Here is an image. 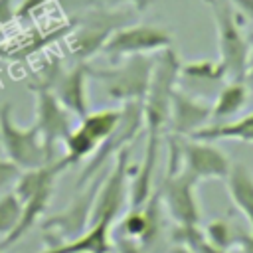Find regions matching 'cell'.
Returning <instances> with one entry per match:
<instances>
[{"label": "cell", "mask_w": 253, "mask_h": 253, "mask_svg": "<svg viewBox=\"0 0 253 253\" xmlns=\"http://www.w3.org/2000/svg\"><path fill=\"white\" fill-rule=\"evenodd\" d=\"M180 59L174 47H168L160 51L156 57L152 79L148 85V93L142 101L144 111V130H146V144H144V156L138 168H132V182H130V194L128 204L130 208L142 206L150 194H152V180L158 164V146L164 130L168 128L170 121V109H172V95L178 87L180 77Z\"/></svg>", "instance_id": "cell-1"}, {"label": "cell", "mask_w": 253, "mask_h": 253, "mask_svg": "<svg viewBox=\"0 0 253 253\" xmlns=\"http://www.w3.org/2000/svg\"><path fill=\"white\" fill-rule=\"evenodd\" d=\"M211 8L215 34H217V53L227 81H243L251 51V42L247 40L241 24L239 12L229 0H206Z\"/></svg>", "instance_id": "cell-2"}, {"label": "cell", "mask_w": 253, "mask_h": 253, "mask_svg": "<svg viewBox=\"0 0 253 253\" xmlns=\"http://www.w3.org/2000/svg\"><path fill=\"white\" fill-rule=\"evenodd\" d=\"M156 57L150 55H132L113 67H91L89 77L103 83L107 97L119 103L126 101H144L148 85L152 79Z\"/></svg>", "instance_id": "cell-3"}, {"label": "cell", "mask_w": 253, "mask_h": 253, "mask_svg": "<svg viewBox=\"0 0 253 253\" xmlns=\"http://www.w3.org/2000/svg\"><path fill=\"white\" fill-rule=\"evenodd\" d=\"M126 12L115 8L109 10V6H97L83 12L75 18V28L67 36L69 51L73 53V57H77V61H89L103 49L111 34L126 24Z\"/></svg>", "instance_id": "cell-4"}, {"label": "cell", "mask_w": 253, "mask_h": 253, "mask_svg": "<svg viewBox=\"0 0 253 253\" xmlns=\"http://www.w3.org/2000/svg\"><path fill=\"white\" fill-rule=\"evenodd\" d=\"M0 142L6 158L18 164L22 170L38 168L53 160L43 144L40 128L36 125L20 126L12 117L10 103H4L0 107Z\"/></svg>", "instance_id": "cell-5"}, {"label": "cell", "mask_w": 253, "mask_h": 253, "mask_svg": "<svg viewBox=\"0 0 253 253\" xmlns=\"http://www.w3.org/2000/svg\"><path fill=\"white\" fill-rule=\"evenodd\" d=\"M144 128V111H142V101H126L121 107V117L117 126L113 128V132L99 144V148L93 152V156L89 158V162L85 164V168L81 170L79 178H77V188L85 186L87 182H91L99 170L111 160L115 158L123 148H128L130 142L142 132Z\"/></svg>", "instance_id": "cell-6"}, {"label": "cell", "mask_w": 253, "mask_h": 253, "mask_svg": "<svg viewBox=\"0 0 253 253\" xmlns=\"http://www.w3.org/2000/svg\"><path fill=\"white\" fill-rule=\"evenodd\" d=\"M172 34L154 24H132L121 26L111 34L107 43L103 45L101 53L111 61L119 63L132 55H148L154 51H164L172 47Z\"/></svg>", "instance_id": "cell-7"}, {"label": "cell", "mask_w": 253, "mask_h": 253, "mask_svg": "<svg viewBox=\"0 0 253 253\" xmlns=\"http://www.w3.org/2000/svg\"><path fill=\"white\" fill-rule=\"evenodd\" d=\"M103 182V176H95L91 182L81 186V190L73 196L69 206L42 221V229L45 231L49 245L73 239L81 235L89 225H91V215H93V206L95 198L99 192V186Z\"/></svg>", "instance_id": "cell-8"}, {"label": "cell", "mask_w": 253, "mask_h": 253, "mask_svg": "<svg viewBox=\"0 0 253 253\" xmlns=\"http://www.w3.org/2000/svg\"><path fill=\"white\" fill-rule=\"evenodd\" d=\"M196 188L198 180L182 166L176 172H166L158 186L164 210L180 227L200 225V202L196 198Z\"/></svg>", "instance_id": "cell-9"}, {"label": "cell", "mask_w": 253, "mask_h": 253, "mask_svg": "<svg viewBox=\"0 0 253 253\" xmlns=\"http://www.w3.org/2000/svg\"><path fill=\"white\" fill-rule=\"evenodd\" d=\"M128 158H130V146L123 148L115 156L113 168L103 176V182H101L97 198H95L91 223H95V221L113 223L119 217V213L123 211V208L128 200V194H130L128 174L132 172V168H130Z\"/></svg>", "instance_id": "cell-10"}, {"label": "cell", "mask_w": 253, "mask_h": 253, "mask_svg": "<svg viewBox=\"0 0 253 253\" xmlns=\"http://www.w3.org/2000/svg\"><path fill=\"white\" fill-rule=\"evenodd\" d=\"M32 89L36 93V123L34 125L40 128L43 144L47 152L53 156L55 144L63 142L67 134L71 132V121H69L71 113L59 103V99L47 85L38 83Z\"/></svg>", "instance_id": "cell-11"}, {"label": "cell", "mask_w": 253, "mask_h": 253, "mask_svg": "<svg viewBox=\"0 0 253 253\" xmlns=\"http://www.w3.org/2000/svg\"><path fill=\"white\" fill-rule=\"evenodd\" d=\"M87 81H89V65L87 61H79L71 69L55 67V71L47 73V77H43L40 83L47 85L71 115L83 119L89 113Z\"/></svg>", "instance_id": "cell-12"}, {"label": "cell", "mask_w": 253, "mask_h": 253, "mask_svg": "<svg viewBox=\"0 0 253 253\" xmlns=\"http://www.w3.org/2000/svg\"><path fill=\"white\" fill-rule=\"evenodd\" d=\"M180 154H182V168H186L198 182L219 180L229 174L231 162L227 154L210 140L180 138Z\"/></svg>", "instance_id": "cell-13"}, {"label": "cell", "mask_w": 253, "mask_h": 253, "mask_svg": "<svg viewBox=\"0 0 253 253\" xmlns=\"http://www.w3.org/2000/svg\"><path fill=\"white\" fill-rule=\"evenodd\" d=\"M210 119H211V105L208 101L198 99L176 87L172 95V109H170V121H168L170 134L178 138L192 136L194 132L204 128Z\"/></svg>", "instance_id": "cell-14"}, {"label": "cell", "mask_w": 253, "mask_h": 253, "mask_svg": "<svg viewBox=\"0 0 253 253\" xmlns=\"http://www.w3.org/2000/svg\"><path fill=\"white\" fill-rule=\"evenodd\" d=\"M111 225L109 221H95L91 223L81 235L51 243L42 253H113V239H111Z\"/></svg>", "instance_id": "cell-15"}, {"label": "cell", "mask_w": 253, "mask_h": 253, "mask_svg": "<svg viewBox=\"0 0 253 253\" xmlns=\"http://www.w3.org/2000/svg\"><path fill=\"white\" fill-rule=\"evenodd\" d=\"M53 186H55V184L45 186V188L38 190L34 196H30L28 200L22 202V215H20V221H18V225L14 227V231H12L4 241H0V249H2V251L14 247V245L38 223V219L43 215V211L47 210V206H49V202H51Z\"/></svg>", "instance_id": "cell-16"}, {"label": "cell", "mask_w": 253, "mask_h": 253, "mask_svg": "<svg viewBox=\"0 0 253 253\" xmlns=\"http://www.w3.org/2000/svg\"><path fill=\"white\" fill-rule=\"evenodd\" d=\"M225 180L233 206L239 210V213L245 217L253 231V174L243 162H235L231 164Z\"/></svg>", "instance_id": "cell-17"}, {"label": "cell", "mask_w": 253, "mask_h": 253, "mask_svg": "<svg viewBox=\"0 0 253 253\" xmlns=\"http://www.w3.org/2000/svg\"><path fill=\"white\" fill-rule=\"evenodd\" d=\"M190 138L198 140H239V142H251L253 144V113H247L235 121L227 123H211L194 132Z\"/></svg>", "instance_id": "cell-18"}, {"label": "cell", "mask_w": 253, "mask_h": 253, "mask_svg": "<svg viewBox=\"0 0 253 253\" xmlns=\"http://www.w3.org/2000/svg\"><path fill=\"white\" fill-rule=\"evenodd\" d=\"M247 97H249V87L245 81H227V85L217 93L211 105L213 123H221L223 119L237 115L245 107Z\"/></svg>", "instance_id": "cell-19"}, {"label": "cell", "mask_w": 253, "mask_h": 253, "mask_svg": "<svg viewBox=\"0 0 253 253\" xmlns=\"http://www.w3.org/2000/svg\"><path fill=\"white\" fill-rule=\"evenodd\" d=\"M119 117H121V109H101L95 113H87L81 119L79 128L85 134H89L97 144H101L117 126Z\"/></svg>", "instance_id": "cell-20"}, {"label": "cell", "mask_w": 253, "mask_h": 253, "mask_svg": "<svg viewBox=\"0 0 253 253\" xmlns=\"http://www.w3.org/2000/svg\"><path fill=\"white\" fill-rule=\"evenodd\" d=\"M172 239L176 243L186 245L192 253H229V251H223V249L215 247L213 243H210L206 233L200 229V225H188V227L176 225Z\"/></svg>", "instance_id": "cell-21"}, {"label": "cell", "mask_w": 253, "mask_h": 253, "mask_svg": "<svg viewBox=\"0 0 253 253\" xmlns=\"http://www.w3.org/2000/svg\"><path fill=\"white\" fill-rule=\"evenodd\" d=\"M180 77H188L192 81H221V79H225V73H223V67L219 61L200 59V61H192V63H182Z\"/></svg>", "instance_id": "cell-22"}, {"label": "cell", "mask_w": 253, "mask_h": 253, "mask_svg": "<svg viewBox=\"0 0 253 253\" xmlns=\"http://www.w3.org/2000/svg\"><path fill=\"white\" fill-rule=\"evenodd\" d=\"M20 215H22V200L14 192L2 194L0 196V241H4L14 231V227L20 221Z\"/></svg>", "instance_id": "cell-23"}, {"label": "cell", "mask_w": 253, "mask_h": 253, "mask_svg": "<svg viewBox=\"0 0 253 253\" xmlns=\"http://www.w3.org/2000/svg\"><path fill=\"white\" fill-rule=\"evenodd\" d=\"M204 233H206V237H208L210 243H213L215 247H219L223 251H227L231 247V243L235 241L233 229H231V225H229L227 219H213V221H210L206 225V231Z\"/></svg>", "instance_id": "cell-24"}, {"label": "cell", "mask_w": 253, "mask_h": 253, "mask_svg": "<svg viewBox=\"0 0 253 253\" xmlns=\"http://www.w3.org/2000/svg\"><path fill=\"white\" fill-rule=\"evenodd\" d=\"M22 174V168L18 164H14L8 158H0V192L6 188H14L18 176Z\"/></svg>", "instance_id": "cell-25"}, {"label": "cell", "mask_w": 253, "mask_h": 253, "mask_svg": "<svg viewBox=\"0 0 253 253\" xmlns=\"http://www.w3.org/2000/svg\"><path fill=\"white\" fill-rule=\"evenodd\" d=\"M55 2L61 6L63 12L73 14L75 18L81 16V14L87 12V10H93V8H97V6H105L103 0H55Z\"/></svg>", "instance_id": "cell-26"}, {"label": "cell", "mask_w": 253, "mask_h": 253, "mask_svg": "<svg viewBox=\"0 0 253 253\" xmlns=\"http://www.w3.org/2000/svg\"><path fill=\"white\" fill-rule=\"evenodd\" d=\"M47 0H22L16 6V20H28L38 8H42Z\"/></svg>", "instance_id": "cell-27"}, {"label": "cell", "mask_w": 253, "mask_h": 253, "mask_svg": "<svg viewBox=\"0 0 253 253\" xmlns=\"http://www.w3.org/2000/svg\"><path fill=\"white\" fill-rule=\"evenodd\" d=\"M117 247L121 253H146V247L142 243H138L136 239H128V237H121L117 241Z\"/></svg>", "instance_id": "cell-28"}, {"label": "cell", "mask_w": 253, "mask_h": 253, "mask_svg": "<svg viewBox=\"0 0 253 253\" xmlns=\"http://www.w3.org/2000/svg\"><path fill=\"white\" fill-rule=\"evenodd\" d=\"M103 4L109 8H117L121 4H130L136 12H146L150 6V0H103Z\"/></svg>", "instance_id": "cell-29"}, {"label": "cell", "mask_w": 253, "mask_h": 253, "mask_svg": "<svg viewBox=\"0 0 253 253\" xmlns=\"http://www.w3.org/2000/svg\"><path fill=\"white\" fill-rule=\"evenodd\" d=\"M16 20V6L14 0H0V26Z\"/></svg>", "instance_id": "cell-30"}, {"label": "cell", "mask_w": 253, "mask_h": 253, "mask_svg": "<svg viewBox=\"0 0 253 253\" xmlns=\"http://www.w3.org/2000/svg\"><path fill=\"white\" fill-rule=\"evenodd\" d=\"M229 2L233 4V8H235L241 16H245L247 20L253 22V0H229Z\"/></svg>", "instance_id": "cell-31"}, {"label": "cell", "mask_w": 253, "mask_h": 253, "mask_svg": "<svg viewBox=\"0 0 253 253\" xmlns=\"http://www.w3.org/2000/svg\"><path fill=\"white\" fill-rule=\"evenodd\" d=\"M235 243H237V253H253V231L239 235Z\"/></svg>", "instance_id": "cell-32"}, {"label": "cell", "mask_w": 253, "mask_h": 253, "mask_svg": "<svg viewBox=\"0 0 253 253\" xmlns=\"http://www.w3.org/2000/svg\"><path fill=\"white\" fill-rule=\"evenodd\" d=\"M247 87H253V43H251V51H249V61H247V71H245V79Z\"/></svg>", "instance_id": "cell-33"}, {"label": "cell", "mask_w": 253, "mask_h": 253, "mask_svg": "<svg viewBox=\"0 0 253 253\" xmlns=\"http://www.w3.org/2000/svg\"><path fill=\"white\" fill-rule=\"evenodd\" d=\"M170 253H192V251H190L186 245H182V243H176V245L170 249Z\"/></svg>", "instance_id": "cell-34"}, {"label": "cell", "mask_w": 253, "mask_h": 253, "mask_svg": "<svg viewBox=\"0 0 253 253\" xmlns=\"http://www.w3.org/2000/svg\"><path fill=\"white\" fill-rule=\"evenodd\" d=\"M0 253H4V251H2V249H0Z\"/></svg>", "instance_id": "cell-35"}, {"label": "cell", "mask_w": 253, "mask_h": 253, "mask_svg": "<svg viewBox=\"0 0 253 253\" xmlns=\"http://www.w3.org/2000/svg\"><path fill=\"white\" fill-rule=\"evenodd\" d=\"M204 2H206V0H204Z\"/></svg>", "instance_id": "cell-36"}]
</instances>
